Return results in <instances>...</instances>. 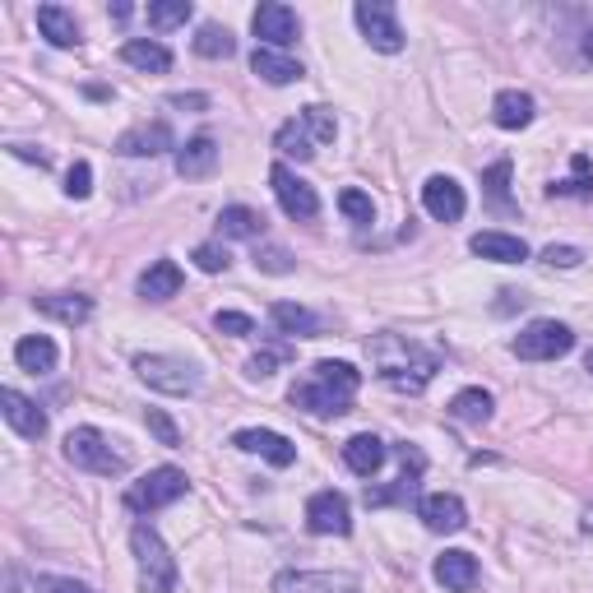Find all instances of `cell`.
Instances as JSON below:
<instances>
[{
  "label": "cell",
  "instance_id": "d4e9b609",
  "mask_svg": "<svg viewBox=\"0 0 593 593\" xmlns=\"http://www.w3.org/2000/svg\"><path fill=\"white\" fill-rule=\"evenodd\" d=\"M269 321L279 325V334H292V339H315V334H321V315L296 306V302H274Z\"/></svg>",
  "mask_w": 593,
  "mask_h": 593
},
{
  "label": "cell",
  "instance_id": "f6af8a7d",
  "mask_svg": "<svg viewBox=\"0 0 593 593\" xmlns=\"http://www.w3.org/2000/svg\"><path fill=\"white\" fill-rule=\"evenodd\" d=\"M89 190H93V167L89 163H74L66 172V195H70V200H89Z\"/></svg>",
  "mask_w": 593,
  "mask_h": 593
},
{
  "label": "cell",
  "instance_id": "836d02e7",
  "mask_svg": "<svg viewBox=\"0 0 593 593\" xmlns=\"http://www.w3.org/2000/svg\"><path fill=\"white\" fill-rule=\"evenodd\" d=\"M195 51H200L205 61H228V56L236 51V37L223 24H200V33H195Z\"/></svg>",
  "mask_w": 593,
  "mask_h": 593
},
{
  "label": "cell",
  "instance_id": "5bb4252c",
  "mask_svg": "<svg viewBox=\"0 0 593 593\" xmlns=\"http://www.w3.org/2000/svg\"><path fill=\"white\" fill-rule=\"evenodd\" d=\"M399 460H404L399 482H394V487H381V491H367V505H399V501H412V497H418L427 454H422L418 445H399Z\"/></svg>",
  "mask_w": 593,
  "mask_h": 593
},
{
  "label": "cell",
  "instance_id": "9c48e42d",
  "mask_svg": "<svg viewBox=\"0 0 593 593\" xmlns=\"http://www.w3.org/2000/svg\"><path fill=\"white\" fill-rule=\"evenodd\" d=\"M269 186H274V195H279V205H283L288 219L311 223L315 213H321V195H315V186L302 182V176H296L288 163H274L269 167Z\"/></svg>",
  "mask_w": 593,
  "mask_h": 593
},
{
  "label": "cell",
  "instance_id": "4316f807",
  "mask_svg": "<svg viewBox=\"0 0 593 593\" xmlns=\"http://www.w3.org/2000/svg\"><path fill=\"white\" fill-rule=\"evenodd\" d=\"M37 28H43V37L51 47H79V43H84V37H79L74 14L61 10V5H37Z\"/></svg>",
  "mask_w": 593,
  "mask_h": 593
},
{
  "label": "cell",
  "instance_id": "f1b7e54d",
  "mask_svg": "<svg viewBox=\"0 0 593 593\" xmlns=\"http://www.w3.org/2000/svg\"><path fill=\"white\" fill-rule=\"evenodd\" d=\"M43 315H51V321H61V325H84L89 315H93V302L89 296H79V292H51V296H37L33 302Z\"/></svg>",
  "mask_w": 593,
  "mask_h": 593
},
{
  "label": "cell",
  "instance_id": "3957f363",
  "mask_svg": "<svg viewBox=\"0 0 593 593\" xmlns=\"http://www.w3.org/2000/svg\"><path fill=\"white\" fill-rule=\"evenodd\" d=\"M130 551H135V566H140V589L144 593H172L176 589V561H172L167 543L158 538L153 524L130 528Z\"/></svg>",
  "mask_w": 593,
  "mask_h": 593
},
{
  "label": "cell",
  "instance_id": "d590c367",
  "mask_svg": "<svg viewBox=\"0 0 593 593\" xmlns=\"http://www.w3.org/2000/svg\"><path fill=\"white\" fill-rule=\"evenodd\" d=\"M510 158H501V163H491L487 172H482V190H487V200L497 205V209H515L510 205Z\"/></svg>",
  "mask_w": 593,
  "mask_h": 593
},
{
  "label": "cell",
  "instance_id": "ee69618b",
  "mask_svg": "<svg viewBox=\"0 0 593 593\" xmlns=\"http://www.w3.org/2000/svg\"><path fill=\"white\" fill-rule=\"evenodd\" d=\"M213 325H219V334H232V339H246V334H255V321L242 311H219L213 315Z\"/></svg>",
  "mask_w": 593,
  "mask_h": 593
},
{
  "label": "cell",
  "instance_id": "484cf974",
  "mask_svg": "<svg viewBox=\"0 0 593 593\" xmlns=\"http://www.w3.org/2000/svg\"><path fill=\"white\" fill-rule=\"evenodd\" d=\"M176 292H182V265L176 260H153L140 274V296H149V302H167Z\"/></svg>",
  "mask_w": 593,
  "mask_h": 593
},
{
  "label": "cell",
  "instance_id": "d6a6232c",
  "mask_svg": "<svg viewBox=\"0 0 593 593\" xmlns=\"http://www.w3.org/2000/svg\"><path fill=\"white\" fill-rule=\"evenodd\" d=\"M315 140H311V130H306V121H283L279 126V135H274V149H279L283 158H296V163H306V158H315V149H311Z\"/></svg>",
  "mask_w": 593,
  "mask_h": 593
},
{
  "label": "cell",
  "instance_id": "bcb514c9",
  "mask_svg": "<svg viewBox=\"0 0 593 593\" xmlns=\"http://www.w3.org/2000/svg\"><path fill=\"white\" fill-rule=\"evenodd\" d=\"M580 260H584L580 246H547L543 251V265H551V269H575Z\"/></svg>",
  "mask_w": 593,
  "mask_h": 593
},
{
  "label": "cell",
  "instance_id": "e575fe53",
  "mask_svg": "<svg viewBox=\"0 0 593 593\" xmlns=\"http://www.w3.org/2000/svg\"><path fill=\"white\" fill-rule=\"evenodd\" d=\"M219 232L223 236H260L265 232V213H255L246 205H228L219 213Z\"/></svg>",
  "mask_w": 593,
  "mask_h": 593
},
{
  "label": "cell",
  "instance_id": "30bf717a",
  "mask_svg": "<svg viewBox=\"0 0 593 593\" xmlns=\"http://www.w3.org/2000/svg\"><path fill=\"white\" fill-rule=\"evenodd\" d=\"M306 528L321 538H348L352 533V510L344 491H315L306 501Z\"/></svg>",
  "mask_w": 593,
  "mask_h": 593
},
{
  "label": "cell",
  "instance_id": "1f68e13d",
  "mask_svg": "<svg viewBox=\"0 0 593 593\" xmlns=\"http://www.w3.org/2000/svg\"><path fill=\"white\" fill-rule=\"evenodd\" d=\"M547 195H575V200H593V158L589 153L570 158V182H551Z\"/></svg>",
  "mask_w": 593,
  "mask_h": 593
},
{
  "label": "cell",
  "instance_id": "f546056e",
  "mask_svg": "<svg viewBox=\"0 0 593 593\" xmlns=\"http://www.w3.org/2000/svg\"><path fill=\"white\" fill-rule=\"evenodd\" d=\"M491 121H497L501 130H524L533 121V97L524 89L497 93V103H491Z\"/></svg>",
  "mask_w": 593,
  "mask_h": 593
},
{
  "label": "cell",
  "instance_id": "7c38bea8",
  "mask_svg": "<svg viewBox=\"0 0 593 593\" xmlns=\"http://www.w3.org/2000/svg\"><path fill=\"white\" fill-rule=\"evenodd\" d=\"M274 593H362V584L339 570H283Z\"/></svg>",
  "mask_w": 593,
  "mask_h": 593
},
{
  "label": "cell",
  "instance_id": "4fadbf2b",
  "mask_svg": "<svg viewBox=\"0 0 593 593\" xmlns=\"http://www.w3.org/2000/svg\"><path fill=\"white\" fill-rule=\"evenodd\" d=\"M422 205H427V213L437 223H460L464 209H468V195H464V186L454 182V176H427Z\"/></svg>",
  "mask_w": 593,
  "mask_h": 593
},
{
  "label": "cell",
  "instance_id": "8d00e7d4",
  "mask_svg": "<svg viewBox=\"0 0 593 593\" xmlns=\"http://www.w3.org/2000/svg\"><path fill=\"white\" fill-rule=\"evenodd\" d=\"M144 14H149V24H153V28H182L195 10H190V0H153Z\"/></svg>",
  "mask_w": 593,
  "mask_h": 593
},
{
  "label": "cell",
  "instance_id": "60d3db41",
  "mask_svg": "<svg viewBox=\"0 0 593 593\" xmlns=\"http://www.w3.org/2000/svg\"><path fill=\"white\" fill-rule=\"evenodd\" d=\"M195 265H200L205 274H223V269L232 265V255H228V246H219V242H205V246H195Z\"/></svg>",
  "mask_w": 593,
  "mask_h": 593
},
{
  "label": "cell",
  "instance_id": "f907efd6",
  "mask_svg": "<svg viewBox=\"0 0 593 593\" xmlns=\"http://www.w3.org/2000/svg\"><path fill=\"white\" fill-rule=\"evenodd\" d=\"M580 47H584V61H593V10L584 14V28H580Z\"/></svg>",
  "mask_w": 593,
  "mask_h": 593
},
{
  "label": "cell",
  "instance_id": "7dc6e473",
  "mask_svg": "<svg viewBox=\"0 0 593 593\" xmlns=\"http://www.w3.org/2000/svg\"><path fill=\"white\" fill-rule=\"evenodd\" d=\"M37 593H93L84 580H66V575H37Z\"/></svg>",
  "mask_w": 593,
  "mask_h": 593
},
{
  "label": "cell",
  "instance_id": "681fc988",
  "mask_svg": "<svg viewBox=\"0 0 593 593\" xmlns=\"http://www.w3.org/2000/svg\"><path fill=\"white\" fill-rule=\"evenodd\" d=\"M10 153H14V158H24V163H37V167H47V163H51V158H47V153H37L33 144H10Z\"/></svg>",
  "mask_w": 593,
  "mask_h": 593
},
{
  "label": "cell",
  "instance_id": "b9f144b4",
  "mask_svg": "<svg viewBox=\"0 0 593 593\" xmlns=\"http://www.w3.org/2000/svg\"><path fill=\"white\" fill-rule=\"evenodd\" d=\"M255 269H265V274H292V255L283 246H255Z\"/></svg>",
  "mask_w": 593,
  "mask_h": 593
},
{
  "label": "cell",
  "instance_id": "603a6c76",
  "mask_svg": "<svg viewBox=\"0 0 593 593\" xmlns=\"http://www.w3.org/2000/svg\"><path fill=\"white\" fill-rule=\"evenodd\" d=\"M437 584H445L450 593H468L478 584V557L473 551H445V557H437Z\"/></svg>",
  "mask_w": 593,
  "mask_h": 593
},
{
  "label": "cell",
  "instance_id": "277c9868",
  "mask_svg": "<svg viewBox=\"0 0 593 593\" xmlns=\"http://www.w3.org/2000/svg\"><path fill=\"white\" fill-rule=\"evenodd\" d=\"M66 460L74 468L93 473V478H121V473L130 468V460L121 450H112V441L97 427H74L70 431V437H66Z\"/></svg>",
  "mask_w": 593,
  "mask_h": 593
},
{
  "label": "cell",
  "instance_id": "ac0fdd59",
  "mask_svg": "<svg viewBox=\"0 0 593 593\" xmlns=\"http://www.w3.org/2000/svg\"><path fill=\"white\" fill-rule=\"evenodd\" d=\"M418 520L431 533H460L468 524V510L460 497H450V491H431V497L418 501Z\"/></svg>",
  "mask_w": 593,
  "mask_h": 593
},
{
  "label": "cell",
  "instance_id": "83f0119b",
  "mask_svg": "<svg viewBox=\"0 0 593 593\" xmlns=\"http://www.w3.org/2000/svg\"><path fill=\"white\" fill-rule=\"evenodd\" d=\"M14 362L33 375H47V371H56V362H61V352H56V344L47 339V334H28V339L14 344Z\"/></svg>",
  "mask_w": 593,
  "mask_h": 593
},
{
  "label": "cell",
  "instance_id": "c3c4849f",
  "mask_svg": "<svg viewBox=\"0 0 593 593\" xmlns=\"http://www.w3.org/2000/svg\"><path fill=\"white\" fill-rule=\"evenodd\" d=\"M167 103H172V107H182V112H205V107H209V97H205V93H172Z\"/></svg>",
  "mask_w": 593,
  "mask_h": 593
},
{
  "label": "cell",
  "instance_id": "d6986e66",
  "mask_svg": "<svg viewBox=\"0 0 593 593\" xmlns=\"http://www.w3.org/2000/svg\"><path fill=\"white\" fill-rule=\"evenodd\" d=\"M468 251L482 255V260H491V265H520V260H528L524 236H510V232H478L468 242Z\"/></svg>",
  "mask_w": 593,
  "mask_h": 593
},
{
  "label": "cell",
  "instance_id": "8992f818",
  "mask_svg": "<svg viewBox=\"0 0 593 593\" xmlns=\"http://www.w3.org/2000/svg\"><path fill=\"white\" fill-rule=\"evenodd\" d=\"M186 487H190V478H186L182 468H153V473H144L140 482H130L126 505L135 510V515H153V510H163V505H172V501H182V497H186Z\"/></svg>",
  "mask_w": 593,
  "mask_h": 593
},
{
  "label": "cell",
  "instance_id": "ba28073f",
  "mask_svg": "<svg viewBox=\"0 0 593 593\" xmlns=\"http://www.w3.org/2000/svg\"><path fill=\"white\" fill-rule=\"evenodd\" d=\"M352 19H358L362 37L375 47V51H404V28H399V14H394L389 0H358V10H352Z\"/></svg>",
  "mask_w": 593,
  "mask_h": 593
},
{
  "label": "cell",
  "instance_id": "2e32d148",
  "mask_svg": "<svg viewBox=\"0 0 593 593\" xmlns=\"http://www.w3.org/2000/svg\"><path fill=\"white\" fill-rule=\"evenodd\" d=\"M232 445L246 450V454H260V460H269L274 468H292V464H296V445H292L288 437H279V431H265V427L236 431Z\"/></svg>",
  "mask_w": 593,
  "mask_h": 593
},
{
  "label": "cell",
  "instance_id": "816d5d0a",
  "mask_svg": "<svg viewBox=\"0 0 593 593\" xmlns=\"http://www.w3.org/2000/svg\"><path fill=\"white\" fill-rule=\"evenodd\" d=\"M584 371H593V348H589V358H584Z\"/></svg>",
  "mask_w": 593,
  "mask_h": 593
},
{
  "label": "cell",
  "instance_id": "7402d4cb",
  "mask_svg": "<svg viewBox=\"0 0 593 593\" xmlns=\"http://www.w3.org/2000/svg\"><path fill=\"white\" fill-rule=\"evenodd\" d=\"M385 441L381 437H371V431H362V437H352L348 445H344V464L358 473V478H375L381 473V464H385Z\"/></svg>",
  "mask_w": 593,
  "mask_h": 593
},
{
  "label": "cell",
  "instance_id": "9a60e30c",
  "mask_svg": "<svg viewBox=\"0 0 593 593\" xmlns=\"http://www.w3.org/2000/svg\"><path fill=\"white\" fill-rule=\"evenodd\" d=\"M167 149H182L172 140V126L167 121H140V126H130L121 140H116V153L121 158H158V153H167Z\"/></svg>",
  "mask_w": 593,
  "mask_h": 593
},
{
  "label": "cell",
  "instance_id": "8fae6325",
  "mask_svg": "<svg viewBox=\"0 0 593 593\" xmlns=\"http://www.w3.org/2000/svg\"><path fill=\"white\" fill-rule=\"evenodd\" d=\"M251 28H255V37H260V47L279 51V47H292V43H296V33H302V19H296V10L279 5V0H269V5H260V10L251 14Z\"/></svg>",
  "mask_w": 593,
  "mask_h": 593
},
{
  "label": "cell",
  "instance_id": "4dcf8cb0",
  "mask_svg": "<svg viewBox=\"0 0 593 593\" xmlns=\"http://www.w3.org/2000/svg\"><path fill=\"white\" fill-rule=\"evenodd\" d=\"M450 418H460V422H468V427L491 422V394H487V389H478V385L460 389V394L450 399Z\"/></svg>",
  "mask_w": 593,
  "mask_h": 593
},
{
  "label": "cell",
  "instance_id": "f35d334b",
  "mask_svg": "<svg viewBox=\"0 0 593 593\" xmlns=\"http://www.w3.org/2000/svg\"><path fill=\"white\" fill-rule=\"evenodd\" d=\"M339 209L348 213L352 223H375V205H371V195H367V190H358V186H348V190L339 195Z\"/></svg>",
  "mask_w": 593,
  "mask_h": 593
},
{
  "label": "cell",
  "instance_id": "cb8c5ba5",
  "mask_svg": "<svg viewBox=\"0 0 593 593\" xmlns=\"http://www.w3.org/2000/svg\"><path fill=\"white\" fill-rule=\"evenodd\" d=\"M121 61L144 70V74H167L172 70V51L163 43H153V37H130V43L121 47Z\"/></svg>",
  "mask_w": 593,
  "mask_h": 593
},
{
  "label": "cell",
  "instance_id": "e0dca14e",
  "mask_svg": "<svg viewBox=\"0 0 593 593\" xmlns=\"http://www.w3.org/2000/svg\"><path fill=\"white\" fill-rule=\"evenodd\" d=\"M0 412H5V422L19 431V437H28V441H43V437H47V412L37 408L28 394L0 389Z\"/></svg>",
  "mask_w": 593,
  "mask_h": 593
},
{
  "label": "cell",
  "instance_id": "5b68a950",
  "mask_svg": "<svg viewBox=\"0 0 593 593\" xmlns=\"http://www.w3.org/2000/svg\"><path fill=\"white\" fill-rule=\"evenodd\" d=\"M135 371H140V381L158 394H195L200 389V367L186 362V358H172V352H144V358H135Z\"/></svg>",
  "mask_w": 593,
  "mask_h": 593
},
{
  "label": "cell",
  "instance_id": "7a4b0ae2",
  "mask_svg": "<svg viewBox=\"0 0 593 593\" xmlns=\"http://www.w3.org/2000/svg\"><path fill=\"white\" fill-rule=\"evenodd\" d=\"M362 385V371L352 362H315L302 381L292 385V408L311 412V418H339L352 408V394Z\"/></svg>",
  "mask_w": 593,
  "mask_h": 593
},
{
  "label": "cell",
  "instance_id": "52a82bcc",
  "mask_svg": "<svg viewBox=\"0 0 593 593\" xmlns=\"http://www.w3.org/2000/svg\"><path fill=\"white\" fill-rule=\"evenodd\" d=\"M570 348H575V334L561 321H533L515 334V358H524V362H557Z\"/></svg>",
  "mask_w": 593,
  "mask_h": 593
},
{
  "label": "cell",
  "instance_id": "ffe728a7",
  "mask_svg": "<svg viewBox=\"0 0 593 593\" xmlns=\"http://www.w3.org/2000/svg\"><path fill=\"white\" fill-rule=\"evenodd\" d=\"M213 167H219V144H213L209 135H195V140H186L182 149H176V172H182L186 182H200V176H209Z\"/></svg>",
  "mask_w": 593,
  "mask_h": 593
},
{
  "label": "cell",
  "instance_id": "6da1fadb",
  "mask_svg": "<svg viewBox=\"0 0 593 593\" xmlns=\"http://www.w3.org/2000/svg\"><path fill=\"white\" fill-rule=\"evenodd\" d=\"M371 348V367L375 375L389 385V389H404V394H422L441 371V358L427 352L418 339H404V334H375L367 344Z\"/></svg>",
  "mask_w": 593,
  "mask_h": 593
},
{
  "label": "cell",
  "instance_id": "44dd1931",
  "mask_svg": "<svg viewBox=\"0 0 593 593\" xmlns=\"http://www.w3.org/2000/svg\"><path fill=\"white\" fill-rule=\"evenodd\" d=\"M251 70L265 79V84H274V89H283V84H296L306 70H302V61H292V56H283V51H269V47H255L251 51Z\"/></svg>",
  "mask_w": 593,
  "mask_h": 593
},
{
  "label": "cell",
  "instance_id": "74e56055",
  "mask_svg": "<svg viewBox=\"0 0 593 593\" xmlns=\"http://www.w3.org/2000/svg\"><path fill=\"white\" fill-rule=\"evenodd\" d=\"M302 121H306V130H311V140H315V144H329L334 135H339V121H334V112L321 107V103H311V107L302 112Z\"/></svg>",
  "mask_w": 593,
  "mask_h": 593
},
{
  "label": "cell",
  "instance_id": "ab89813d",
  "mask_svg": "<svg viewBox=\"0 0 593 593\" xmlns=\"http://www.w3.org/2000/svg\"><path fill=\"white\" fill-rule=\"evenodd\" d=\"M144 422H149V431L158 437V445H167V450L182 445V431H176V422L167 418L163 408H149V412H144Z\"/></svg>",
  "mask_w": 593,
  "mask_h": 593
},
{
  "label": "cell",
  "instance_id": "7bdbcfd3",
  "mask_svg": "<svg viewBox=\"0 0 593 593\" xmlns=\"http://www.w3.org/2000/svg\"><path fill=\"white\" fill-rule=\"evenodd\" d=\"M288 362V348H274V352H255V358L246 362V375L251 381H265V375H274V367Z\"/></svg>",
  "mask_w": 593,
  "mask_h": 593
}]
</instances>
